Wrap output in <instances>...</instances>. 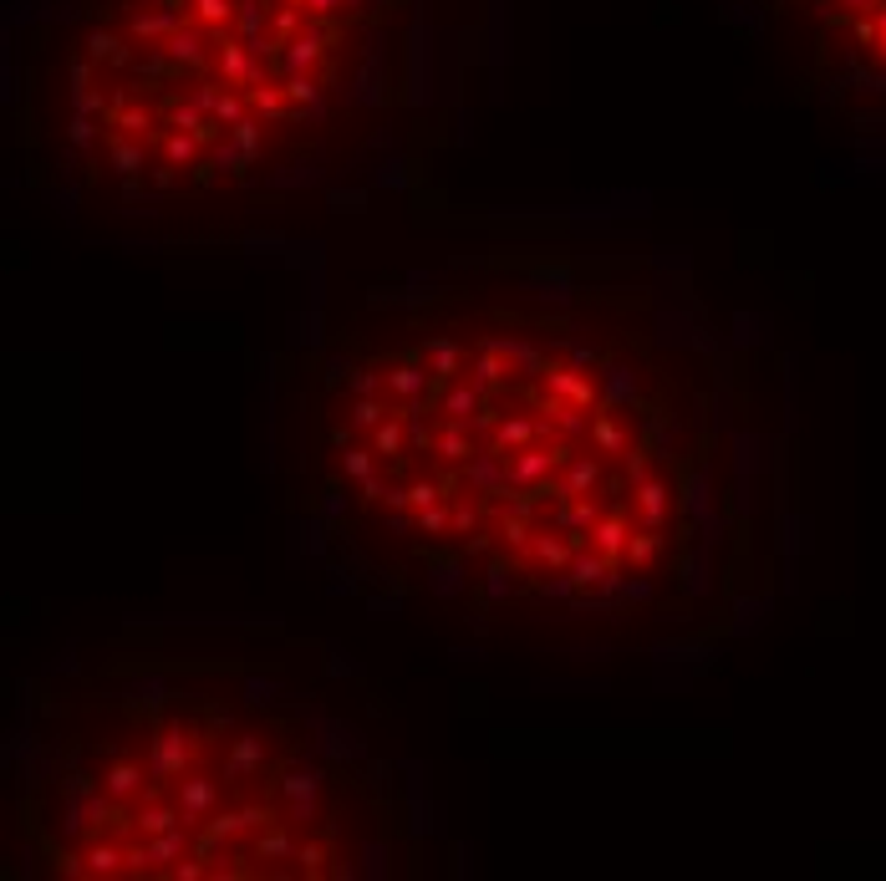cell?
I'll return each instance as SVG.
<instances>
[{
    "instance_id": "cell-1",
    "label": "cell",
    "mask_w": 886,
    "mask_h": 881,
    "mask_svg": "<svg viewBox=\"0 0 886 881\" xmlns=\"http://www.w3.org/2000/svg\"><path fill=\"white\" fill-rule=\"evenodd\" d=\"M260 454L301 571L489 663L673 693L800 586L795 357L678 245L301 270Z\"/></svg>"
},
{
    "instance_id": "cell-2",
    "label": "cell",
    "mask_w": 886,
    "mask_h": 881,
    "mask_svg": "<svg viewBox=\"0 0 886 881\" xmlns=\"http://www.w3.org/2000/svg\"><path fill=\"white\" fill-rule=\"evenodd\" d=\"M510 51L515 0H6L0 107L67 225L250 240L438 204Z\"/></svg>"
},
{
    "instance_id": "cell-3",
    "label": "cell",
    "mask_w": 886,
    "mask_h": 881,
    "mask_svg": "<svg viewBox=\"0 0 886 881\" xmlns=\"http://www.w3.org/2000/svg\"><path fill=\"white\" fill-rule=\"evenodd\" d=\"M6 876L423 881L469 846L372 693L275 627H143L11 683Z\"/></svg>"
},
{
    "instance_id": "cell-4",
    "label": "cell",
    "mask_w": 886,
    "mask_h": 881,
    "mask_svg": "<svg viewBox=\"0 0 886 881\" xmlns=\"http://www.w3.org/2000/svg\"><path fill=\"white\" fill-rule=\"evenodd\" d=\"M718 16L841 133L856 169L886 174V0H718Z\"/></svg>"
}]
</instances>
